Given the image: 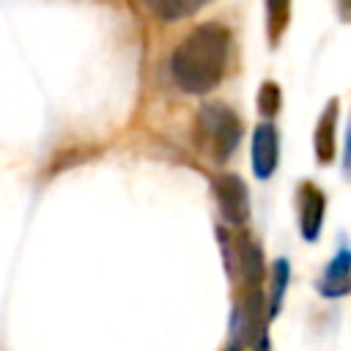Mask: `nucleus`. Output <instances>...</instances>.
<instances>
[{
    "label": "nucleus",
    "instance_id": "obj_1",
    "mask_svg": "<svg viewBox=\"0 0 351 351\" xmlns=\"http://www.w3.org/2000/svg\"><path fill=\"white\" fill-rule=\"evenodd\" d=\"M230 33L219 22L192 27L170 55V71L184 93H208L219 85L228 69Z\"/></svg>",
    "mask_w": 351,
    "mask_h": 351
},
{
    "label": "nucleus",
    "instance_id": "obj_2",
    "mask_svg": "<svg viewBox=\"0 0 351 351\" xmlns=\"http://www.w3.org/2000/svg\"><path fill=\"white\" fill-rule=\"evenodd\" d=\"M197 129L203 145L214 159H228L241 140V121L225 104H206L197 112Z\"/></svg>",
    "mask_w": 351,
    "mask_h": 351
},
{
    "label": "nucleus",
    "instance_id": "obj_3",
    "mask_svg": "<svg viewBox=\"0 0 351 351\" xmlns=\"http://www.w3.org/2000/svg\"><path fill=\"white\" fill-rule=\"evenodd\" d=\"M214 197H217V206H219V214L225 217L228 225H244L250 219V192H247V184L233 176V173H225L214 181Z\"/></svg>",
    "mask_w": 351,
    "mask_h": 351
},
{
    "label": "nucleus",
    "instance_id": "obj_4",
    "mask_svg": "<svg viewBox=\"0 0 351 351\" xmlns=\"http://www.w3.org/2000/svg\"><path fill=\"white\" fill-rule=\"evenodd\" d=\"M324 211H326V195L313 181L299 184V230L304 241H315L321 236Z\"/></svg>",
    "mask_w": 351,
    "mask_h": 351
},
{
    "label": "nucleus",
    "instance_id": "obj_5",
    "mask_svg": "<svg viewBox=\"0 0 351 351\" xmlns=\"http://www.w3.org/2000/svg\"><path fill=\"white\" fill-rule=\"evenodd\" d=\"M280 162L277 129L271 123H261L252 134V170L258 178H269Z\"/></svg>",
    "mask_w": 351,
    "mask_h": 351
},
{
    "label": "nucleus",
    "instance_id": "obj_6",
    "mask_svg": "<svg viewBox=\"0 0 351 351\" xmlns=\"http://www.w3.org/2000/svg\"><path fill=\"white\" fill-rule=\"evenodd\" d=\"M318 291L326 299H340L351 291V250L340 247L337 255L326 263L324 277L318 280Z\"/></svg>",
    "mask_w": 351,
    "mask_h": 351
},
{
    "label": "nucleus",
    "instance_id": "obj_7",
    "mask_svg": "<svg viewBox=\"0 0 351 351\" xmlns=\"http://www.w3.org/2000/svg\"><path fill=\"white\" fill-rule=\"evenodd\" d=\"M337 99H332L326 107H324V112H321V118H318V123H315V137H313V148H315V159L321 162V165H329L332 159H335V126H337Z\"/></svg>",
    "mask_w": 351,
    "mask_h": 351
},
{
    "label": "nucleus",
    "instance_id": "obj_8",
    "mask_svg": "<svg viewBox=\"0 0 351 351\" xmlns=\"http://www.w3.org/2000/svg\"><path fill=\"white\" fill-rule=\"evenodd\" d=\"M211 0H143V5L159 16L162 22H178L186 19L192 14H197L203 5H208Z\"/></svg>",
    "mask_w": 351,
    "mask_h": 351
},
{
    "label": "nucleus",
    "instance_id": "obj_9",
    "mask_svg": "<svg viewBox=\"0 0 351 351\" xmlns=\"http://www.w3.org/2000/svg\"><path fill=\"white\" fill-rule=\"evenodd\" d=\"M266 3V30H269V41L277 44L280 36L288 27V16H291V0H263Z\"/></svg>",
    "mask_w": 351,
    "mask_h": 351
},
{
    "label": "nucleus",
    "instance_id": "obj_10",
    "mask_svg": "<svg viewBox=\"0 0 351 351\" xmlns=\"http://www.w3.org/2000/svg\"><path fill=\"white\" fill-rule=\"evenodd\" d=\"M288 277H291V266L288 261H274V271H271V304H269V315H277L282 307V296L288 288Z\"/></svg>",
    "mask_w": 351,
    "mask_h": 351
},
{
    "label": "nucleus",
    "instance_id": "obj_11",
    "mask_svg": "<svg viewBox=\"0 0 351 351\" xmlns=\"http://www.w3.org/2000/svg\"><path fill=\"white\" fill-rule=\"evenodd\" d=\"M258 110L263 115H274L280 110V88L274 82H263L258 90Z\"/></svg>",
    "mask_w": 351,
    "mask_h": 351
},
{
    "label": "nucleus",
    "instance_id": "obj_12",
    "mask_svg": "<svg viewBox=\"0 0 351 351\" xmlns=\"http://www.w3.org/2000/svg\"><path fill=\"white\" fill-rule=\"evenodd\" d=\"M343 170L351 178V123H348V134H346V156H343Z\"/></svg>",
    "mask_w": 351,
    "mask_h": 351
},
{
    "label": "nucleus",
    "instance_id": "obj_13",
    "mask_svg": "<svg viewBox=\"0 0 351 351\" xmlns=\"http://www.w3.org/2000/svg\"><path fill=\"white\" fill-rule=\"evenodd\" d=\"M337 14L343 22H351V0H337Z\"/></svg>",
    "mask_w": 351,
    "mask_h": 351
},
{
    "label": "nucleus",
    "instance_id": "obj_14",
    "mask_svg": "<svg viewBox=\"0 0 351 351\" xmlns=\"http://www.w3.org/2000/svg\"><path fill=\"white\" fill-rule=\"evenodd\" d=\"M252 351H271V343H269V335L266 332H261L258 335V340H255V348Z\"/></svg>",
    "mask_w": 351,
    "mask_h": 351
},
{
    "label": "nucleus",
    "instance_id": "obj_15",
    "mask_svg": "<svg viewBox=\"0 0 351 351\" xmlns=\"http://www.w3.org/2000/svg\"><path fill=\"white\" fill-rule=\"evenodd\" d=\"M228 351H239V346H230V348H228Z\"/></svg>",
    "mask_w": 351,
    "mask_h": 351
}]
</instances>
